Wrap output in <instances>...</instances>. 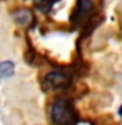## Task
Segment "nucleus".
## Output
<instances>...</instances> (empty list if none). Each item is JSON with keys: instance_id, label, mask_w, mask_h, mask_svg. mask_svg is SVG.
<instances>
[{"instance_id": "obj_1", "label": "nucleus", "mask_w": 122, "mask_h": 125, "mask_svg": "<svg viewBox=\"0 0 122 125\" xmlns=\"http://www.w3.org/2000/svg\"><path fill=\"white\" fill-rule=\"evenodd\" d=\"M50 116L55 125H75L76 113L67 99H57L51 104Z\"/></svg>"}, {"instance_id": "obj_2", "label": "nucleus", "mask_w": 122, "mask_h": 125, "mask_svg": "<svg viewBox=\"0 0 122 125\" xmlns=\"http://www.w3.org/2000/svg\"><path fill=\"white\" fill-rule=\"evenodd\" d=\"M70 76L67 73L63 72H50L47 76L45 77V85L49 89H63L70 83Z\"/></svg>"}, {"instance_id": "obj_3", "label": "nucleus", "mask_w": 122, "mask_h": 125, "mask_svg": "<svg viewBox=\"0 0 122 125\" xmlns=\"http://www.w3.org/2000/svg\"><path fill=\"white\" fill-rule=\"evenodd\" d=\"M15 64L12 61H0V77H9L13 74Z\"/></svg>"}, {"instance_id": "obj_4", "label": "nucleus", "mask_w": 122, "mask_h": 125, "mask_svg": "<svg viewBox=\"0 0 122 125\" xmlns=\"http://www.w3.org/2000/svg\"><path fill=\"white\" fill-rule=\"evenodd\" d=\"M55 1V0H34V3H35V7L38 8V9H41L42 12L43 10H47V9H50V7L53 5V3Z\"/></svg>"}, {"instance_id": "obj_5", "label": "nucleus", "mask_w": 122, "mask_h": 125, "mask_svg": "<svg viewBox=\"0 0 122 125\" xmlns=\"http://www.w3.org/2000/svg\"><path fill=\"white\" fill-rule=\"evenodd\" d=\"M118 113H120V116H121V119H122V104H121L120 109H118Z\"/></svg>"}]
</instances>
